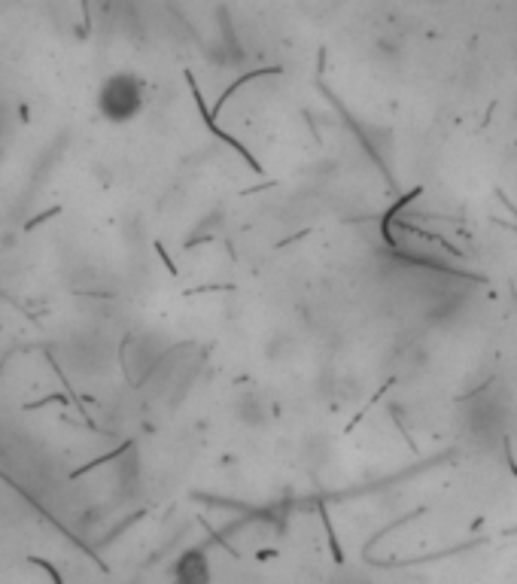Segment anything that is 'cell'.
Masks as SVG:
<instances>
[{"mask_svg": "<svg viewBox=\"0 0 517 584\" xmlns=\"http://www.w3.org/2000/svg\"><path fill=\"white\" fill-rule=\"evenodd\" d=\"M207 578H210V569H207L204 551L195 548V551L180 557V563H177V581L180 584H207Z\"/></svg>", "mask_w": 517, "mask_h": 584, "instance_id": "cell-2", "label": "cell"}, {"mask_svg": "<svg viewBox=\"0 0 517 584\" xmlns=\"http://www.w3.org/2000/svg\"><path fill=\"white\" fill-rule=\"evenodd\" d=\"M140 86L131 77H113L101 92V110L110 122H128L140 113Z\"/></svg>", "mask_w": 517, "mask_h": 584, "instance_id": "cell-1", "label": "cell"}]
</instances>
